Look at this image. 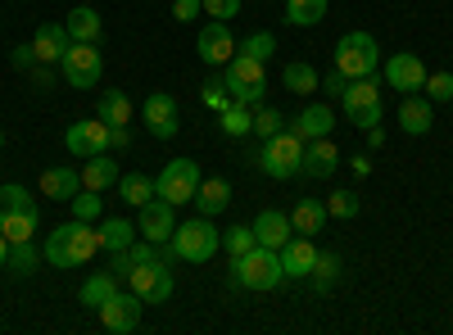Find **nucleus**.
Segmentation results:
<instances>
[{
    "label": "nucleus",
    "instance_id": "nucleus-1",
    "mask_svg": "<svg viewBox=\"0 0 453 335\" xmlns=\"http://www.w3.org/2000/svg\"><path fill=\"white\" fill-rule=\"evenodd\" d=\"M96 249H100V232L91 227V222L73 217V222H64V227H55L46 236V263H55V268H82V263H91Z\"/></svg>",
    "mask_w": 453,
    "mask_h": 335
},
{
    "label": "nucleus",
    "instance_id": "nucleus-2",
    "mask_svg": "<svg viewBox=\"0 0 453 335\" xmlns=\"http://www.w3.org/2000/svg\"><path fill=\"white\" fill-rule=\"evenodd\" d=\"M281 281H286V272H281V249L254 245L250 254L232 258V286H241V290H277Z\"/></svg>",
    "mask_w": 453,
    "mask_h": 335
},
{
    "label": "nucleus",
    "instance_id": "nucleus-3",
    "mask_svg": "<svg viewBox=\"0 0 453 335\" xmlns=\"http://www.w3.org/2000/svg\"><path fill=\"white\" fill-rule=\"evenodd\" d=\"M173 258H181V263H209V258L222 249V232L213 227V217H191V222H177V232L168 240Z\"/></svg>",
    "mask_w": 453,
    "mask_h": 335
},
{
    "label": "nucleus",
    "instance_id": "nucleus-4",
    "mask_svg": "<svg viewBox=\"0 0 453 335\" xmlns=\"http://www.w3.org/2000/svg\"><path fill=\"white\" fill-rule=\"evenodd\" d=\"M254 164L277 177V181H290L295 172H304V141H299L290 127H281L273 141H263V150L254 155Z\"/></svg>",
    "mask_w": 453,
    "mask_h": 335
},
{
    "label": "nucleus",
    "instance_id": "nucleus-5",
    "mask_svg": "<svg viewBox=\"0 0 453 335\" xmlns=\"http://www.w3.org/2000/svg\"><path fill=\"white\" fill-rule=\"evenodd\" d=\"M376 64H381V46H376L372 32H345L335 42V72L345 78H376Z\"/></svg>",
    "mask_w": 453,
    "mask_h": 335
},
{
    "label": "nucleus",
    "instance_id": "nucleus-6",
    "mask_svg": "<svg viewBox=\"0 0 453 335\" xmlns=\"http://www.w3.org/2000/svg\"><path fill=\"white\" fill-rule=\"evenodd\" d=\"M200 181H204V172H200V164H196V159H168V164L159 168V177H155V195H159V200H168L173 209L196 204Z\"/></svg>",
    "mask_w": 453,
    "mask_h": 335
},
{
    "label": "nucleus",
    "instance_id": "nucleus-7",
    "mask_svg": "<svg viewBox=\"0 0 453 335\" xmlns=\"http://www.w3.org/2000/svg\"><path fill=\"white\" fill-rule=\"evenodd\" d=\"M340 109H345V118L363 132L381 123L386 109H381V87H376V78H354L345 87V95H340Z\"/></svg>",
    "mask_w": 453,
    "mask_h": 335
},
{
    "label": "nucleus",
    "instance_id": "nucleus-8",
    "mask_svg": "<svg viewBox=\"0 0 453 335\" xmlns=\"http://www.w3.org/2000/svg\"><path fill=\"white\" fill-rule=\"evenodd\" d=\"M59 72H64V82H68V87L91 91V87L100 82V72H104V59H100V50H96V46L73 42V46L64 50V59H59Z\"/></svg>",
    "mask_w": 453,
    "mask_h": 335
},
{
    "label": "nucleus",
    "instance_id": "nucleus-9",
    "mask_svg": "<svg viewBox=\"0 0 453 335\" xmlns=\"http://www.w3.org/2000/svg\"><path fill=\"white\" fill-rule=\"evenodd\" d=\"M123 281H127L132 294H141L145 304H168V300H173V272L159 263V258H150V263H136Z\"/></svg>",
    "mask_w": 453,
    "mask_h": 335
},
{
    "label": "nucleus",
    "instance_id": "nucleus-10",
    "mask_svg": "<svg viewBox=\"0 0 453 335\" xmlns=\"http://www.w3.org/2000/svg\"><path fill=\"white\" fill-rule=\"evenodd\" d=\"M64 145H68V155H78V159H96V155H109L113 150V127L104 118H87V123H73L64 132Z\"/></svg>",
    "mask_w": 453,
    "mask_h": 335
},
{
    "label": "nucleus",
    "instance_id": "nucleus-11",
    "mask_svg": "<svg viewBox=\"0 0 453 335\" xmlns=\"http://www.w3.org/2000/svg\"><path fill=\"white\" fill-rule=\"evenodd\" d=\"M196 50H200V59L209 68H226V64H232V55H236V36H232V27H226V23L209 19L200 27V36H196Z\"/></svg>",
    "mask_w": 453,
    "mask_h": 335
},
{
    "label": "nucleus",
    "instance_id": "nucleus-12",
    "mask_svg": "<svg viewBox=\"0 0 453 335\" xmlns=\"http://www.w3.org/2000/svg\"><path fill=\"white\" fill-rule=\"evenodd\" d=\"M141 308H145L141 294L119 290V294H113V300L100 308V326H104V331H113V335H127V331H136V326H141Z\"/></svg>",
    "mask_w": 453,
    "mask_h": 335
},
{
    "label": "nucleus",
    "instance_id": "nucleus-13",
    "mask_svg": "<svg viewBox=\"0 0 453 335\" xmlns=\"http://www.w3.org/2000/svg\"><path fill=\"white\" fill-rule=\"evenodd\" d=\"M386 87H395L399 95H412L426 87V64L412 55V50H399L386 59Z\"/></svg>",
    "mask_w": 453,
    "mask_h": 335
},
{
    "label": "nucleus",
    "instance_id": "nucleus-14",
    "mask_svg": "<svg viewBox=\"0 0 453 335\" xmlns=\"http://www.w3.org/2000/svg\"><path fill=\"white\" fill-rule=\"evenodd\" d=\"M136 232H141L150 245H168L173 232H177V213H173V204H168V200H150V204H141Z\"/></svg>",
    "mask_w": 453,
    "mask_h": 335
},
{
    "label": "nucleus",
    "instance_id": "nucleus-15",
    "mask_svg": "<svg viewBox=\"0 0 453 335\" xmlns=\"http://www.w3.org/2000/svg\"><path fill=\"white\" fill-rule=\"evenodd\" d=\"M141 114H145V127H150V136H159V141H173V136H177V100H173L168 91L145 95Z\"/></svg>",
    "mask_w": 453,
    "mask_h": 335
},
{
    "label": "nucleus",
    "instance_id": "nucleus-16",
    "mask_svg": "<svg viewBox=\"0 0 453 335\" xmlns=\"http://www.w3.org/2000/svg\"><path fill=\"white\" fill-rule=\"evenodd\" d=\"M286 127H290L299 141L331 136V127H335V109H326V104H309V109H299V118H286Z\"/></svg>",
    "mask_w": 453,
    "mask_h": 335
},
{
    "label": "nucleus",
    "instance_id": "nucleus-17",
    "mask_svg": "<svg viewBox=\"0 0 453 335\" xmlns=\"http://www.w3.org/2000/svg\"><path fill=\"white\" fill-rule=\"evenodd\" d=\"M68 46H73V36H68L64 23H42V27H36V36H32L36 64H59Z\"/></svg>",
    "mask_w": 453,
    "mask_h": 335
},
{
    "label": "nucleus",
    "instance_id": "nucleus-18",
    "mask_svg": "<svg viewBox=\"0 0 453 335\" xmlns=\"http://www.w3.org/2000/svg\"><path fill=\"white\" fill-rule=\"evenodd\" d=\"M313 263H318L313 236H290V240L281 245V272H286V277H309Z\"/></svg>",
    "mask_w": 453,
    "mask_h": 335
},
{
    "label": "nucleus",
    "instance_id": "nucleus-19",
    "mask_svg": "<svg viewBox=\"0 0 453 335\" xmlns=\"http://www.w3.org/2000/svg\"><path fill=\"white\" fill-rule=\"evenodd\" d=\"M290 236H295V227H290V213H281V209H263V213L254 217V240H258V245L281 249Z\"/></svg>",
    "mask_w": 453,
    "mask_h": 335
},
{
    "label": "nucleus",
    "instance_id": "nucleus-20",
    "mask_svg": "<svg viewBox=\"0 0 453 335\" xmlns=\"http://www.w3.org/2000/svg\"><path fill=\"white\" fill-rule=\"evenodd\" d=\"M431 123H435V104H431V100H422L418 91L403 95V104H399V127H403L408 136H426V132H431Z\"/></svg>",
    "mask_w": 453,
    "mask_h": 335
},
{
    "label": "nucleus",
    "instance_id": "nucleus-21",
    "mask_svg": "<svg viewBox=\"0 0 453 335\" xmlns=\"http://www.w3.org/2000/svg\"><path fill=\"white\" fill-rule=\"evenodd\" d=\"M335 168H340V150L331 136L304 141V172L309 177H335Z\"/></svg>",
    "mask_w": 453,
    "mask_h": 335
},
{
    "label": "nucleus",
    "instance_id": "nucleus-22",
    "mask_svg": "<svg viewBox=\"0 0 453 335\" xmlns=\"http://www.w3.org/2000/svg\"><path fill=\"white\" fill-rule=\"evenodd\" d=\"M82 191V172L78 168H46L42 172V195L46 200H73Z\"/></svg>",
    "mask_w": 453,
    "mask_h": 335
},
{
    "label": "nucleus",
    "instance_id": "nucleus-23",
    "mask_svg": "<svg viewBox=\"0 0 453 335\" xmlns=\"http://www.w3.org/2000/svg\"><path fill=\"white\" fill-rule=\"evenodd\" d=\"M64 27H68V36H73V42H87V46H96L100 36H104V23H100V14H96L91 5H78V10H68Z\"/></svg>",
    "mask_w": 453,
    "mask_h": 335
},
{
    "label": "nucleus",
    "instance_id": "nucleus-24",
    "mask_svg": "<svg viewBox=\"0 0 453 335\" xmlns=\"http://www.w3.org/2000/svg\"><path fill=\"white\" fill-rule=\"evenodd\" d=\"M226 87H268V72H263V59H250V55H232V64H226Z\"/></svg>",
    "mask_w": 453,
    "mask_h": 335
},
{
    "label": "nucleus",
    "instance_id": "nucleus-25",
    "mask_svg": "<svg viewBox=\"0 0 453 335\" xmlns=\"http://www.w3.org/2000/svg\"><path fill=\"white\" fill-rule=\"evenodd\" d=\"M96 232H100V249H104V254H123V249L141 236L136 222H127V217H104Z\"/></svg>",
    "mask_w": 453,
    "mask_h": 335
},
{
    "label": "nucleus",
    "instance_id": "nucleus-26",
    "mask_svg": "<svg viewBox=\"0 0 453 335\" xmlns=\"http://www.w3.org/2000/svg\"><path fill=\"white\" fill-rule=\"evenodd\" d=\"M326 204L322 200H299L295 204V213H290V227H295V236H318L322 227H326Z\"/></svg>",
    "mask_w": 453,
    "mask_h": 335
},
{
    "label": "nucleus",
    "instance_id": "nucleus-27",
    "mask_svg": "<svg viewBox=\"0 0 453 335\" xmlns=\"http://www.w3.org/2000/svg\"><path fill=\"white\" fill-rule=\"evenodd\" d=\"M226 200H232V186H226V177H204L200 191H196V209L204 217H218L226 209Z\"/></svg>",
    "mask_w": 453,
    "mask_h": 335
},
{
    "label": "nucleus",
    "instance_id": "nucleus-28",
    "mask_svg": "<svg viewBox=\"0 0 453 335\" xmlns=\"http://www.w3.org/2000/svg\"><path fill=\"white\" fill-rule=\"evenodd\" d=\"M281 87L295 91V95H309V91L322 87V78H318V68H313L309 59H290V64L281 68Z\"/></svg>",
    "mask_w": 453,
    "mask_h": 335
},
{
    "label": "nucleus",
    "instance_id": "nucleus-29",
    "mask_svg": "<svg viewBox=\"0 0 453 335\" xmlns=\"http://www.w3.org/2000/svg\"><path fill=\"white\" fill-rule=\"evenodd\" d=\"M19 213H42V209H36V195L27 191V186H19V181L0 186V222L19 217Z\"/></svg>",
    "mask_w": 453,
    "mask_h": 335
},
{
    "label": "nucleus",
    "instance_id": "nucleus-30",
    "mask_svg": "<svg viewBox=\"0 0 453 335\" xmlns=\"http://www.w3.org/2000/svg\"><path fill=\"white\" fill-rule=\"evenodd\" d=\"M82 186L87 191H109V186H119V164H113L109 155H96L82 164Z\"/></svg>",
    "mask_w": 453,
    "mask_h": 335
},
{
    "label": "nucleus",
    "instance_id": "nucleus-31",
    "mask_svg": "<svg viewBox=\"0 0 453 335\" xmlns=\"http://www.w3.org/2000/svg\"><path fill=\"white\" fill-rule=\"evenodd\" d=\"M331 10V0H286V23L290 27H318Z\"/></svg>",
    "mask_w": 453,
    "mask_h": 335
},
{
    "label": "nucleus",
    "instance_id": "nucleus-32",
    "mask_svg": "<svg viewBox=\"0 0 453 335\" xmlns=\"http://www.w3.org/2000/svg\"><path fill=\"white\" fill-rule=\"evenodd\" d=\"M113 294H119V277L113 272H96V277H87V286H82V308H104Z\"/></svg>",
    "mask_w": 453,
    "mask_h": 335
},
{
    "label": "nucleus",
    "instance_id": "nucleus-33",
    "mask_svg": "<svg viewBox=\"0 0 453 335\" xmlns=\"http://www.w3.org/2000/svg\"><path fill=\"white\" fill-rule=\"evenodd\" d=\"M96 118H104L109 127H127L132 123V100L123 91H104L100 104H96Z\"/></svg>",
    "mask_w": 453,
    "mask_h": 335
},
{
    "label": "nucleus",
    "instance_id": "nucleus-34",
    "mask_svg": "<svg viewBox=\"0 0 453 335\" xmlns=\"http://www.w3.org/2000/svg\"><path fill=\"white\" fill-rule=\"evenodd\" d=\"M119 195H123L132 209H141V204L155 200V181H150L145 172H123V177H119Z\"/></svg>",
    "mask_w": 453,
    "mask_h": 335
},
{
    "label": "nucleus",
    "instance_id": "nucleus-35",
    "mask_svg": "<svg viewBox=\"0 0 453 335\" xmlns=\"http://www.w3.org/2000/svg\"><path fill=\"white\" fill-rule=\"evenodd\" d=\"M42 258H46V249H36L32 240H14V245H10V258H5V263H10V272H14V277H32V272H36V263H42Z\"/></svg>",
    "mask_w": 453,
    "mask_h": 335
},
{
    "label": "nucleus",
    "instance_id": "nucleus-36",
    "mask_svg": "<svg viewBox=\"0 0 453 335\" xmlns=\"http://www.w3.org/2000/svg\"><path fill=\"white\" fill-rule=\"evenodd\" d=\"M218 123H222V132L226 136H250L254 132V109H245V104H226V109H218Z\"/></svg>",
    "mask_w": 453,
    "mask_h": 335
},
{
    "label": "nucleus",
    "instance_id": "nucleus-37",
    "mask_svg": "<svg viewBox=\"0 0 453 335\" xmlns=\"http://www.w3.org/2000/svg\"><path fill=\"white\" fill-rule=\"evenodd\" d=\"M236 50L250 55V59H263V64H268L273 50H277V36H273V32H250L245 42H236Z\"/></svg>",
    "mask_w": 453,
    "mask_h": 335
},
{
    "label": "nucleus",
    "instance_id": "nucleus-38",
    "mask_svg": "<svg viewBox=\"0 0 453 335\" xmlns=\"http://www.w3.org/2000/svg\"><path fill=\"white\" fill-rule=\"evenodd\" d=\"M281 127H286V114H281V109H273V104H258V109H254V136L273 141Z\"/></svg>",
    "mask_w": 453,
    "mask_h": 335
},
{
    "label": "nucleus",
    "instance_id": "nucleus-39",
    "mask_svg": "<svg viewBox=\"0 0 453 335\" xmlns=\"http://www.w3.org/2000/svg\"><path fill=\"white\" fill-rule=\"evenodd\" d=\"M36 222H42V213H19V217H5L0 222V232H5V240H32L36 236Z\"/></svg>",
    "mask_w": 453,
    "mask_h": 335
},
{
    "label": "nucleus",
    "instance_id": "nucleus-40",
    "mask_svg": "<svg viewBox=\"0 0 453 335\" xmlns=\"http://www.w3.org/2000/svg\"><path fill=\"white\" fill-rule=\"evenodd\" d=\"M358 209H363L358 191H335V195L326 200V213H331V217H340V222H349V217H358Z\"/></svg>",
    "mask_w": 453,
    "mask_h": 335
},
{
    "label": "nucleus",
    "instance_id": "nucleus-41",
    "mask_svg": "<svg viewBox=\"0 0 453 335\" xmlns=\"http://www.w3.org/2000/svg\"><path fill=\"white\" fill-rule=\"evenodd\" d=\"M335 277H340V258H335V254H318V263H313V272H309L313 290H331Z\"/></svg>",
    "mask_w": 453,
    "mask_h": 335
},
{
    "label": "nucleus",
    "instance_id": "nucleus-42",
    "mask_svg": "<svg viewBox=\"0 0 453 335\" xmlns=\"http://www.w3.org/2000/svg\"><path fill=\"white\" fill-rule=\"evenodd\" d=\"M204 104H209V109H226V104H232V87H226V72H213V78L204 82Z\"/></svg>",
    "mask_w": 453,
    "mask_h": 335
},
{
    "label": "nucleus",
    "instance_id": "nucleus-43",
    "mask_svg": "<svg viewBox=\"0 0 453 335\" xmlns=\"http://www.w3.org/2000/svg\"><path fill=\"white\" fill-rule=\"evenodd\" d=\"M68 204H73V217H82V222H96V217L104 213V204H100V191H87V195L78 191V195H73Z\"/></svg>",
    "mask_w": 453,
    "mask_h": 335
},
{
    "label": "nucleus",
    "instance_id": "nucleus-44",
    "mask_svg": "<svg viewBox=\"0 0 453 335\" xmlns=\"http://www.w3.org/2000/svg\"><path fill=\"white\" fill-rule=\"evenodd\" d=\"M422 91L431 95V104L453 100V72H426V87H422Z\"/></svg>",
    "mask_w": 453,
    "mask_h": 335
},
{
    "label": "nucleus",
    "instance_id": "nucleus-45",
    "mask_svg": "<svg viewBox=\"0 0 453 335\" xmlns=\"http://www.w3.org/2000/svg\"><path fill=\"white\" fill-rule=\"evenodd\" d=\"M258 240H254V227H226V254L232 258H241V254H250Z\"/></svg>",
    "mask_w": 453,
    "mask_h": 335
},
{
    "label": "nucleus",
    "instance_id": "nucleus-46",
    "mask_svg": "<svg viewBox=\"0 0 453 335\" xmlns=\"http://www.w3.org/2000/svg\"><path fill=\"white\" fill-rule=\"evenodd\" d=\"M204 14L218 19V23H232L241 14V0H204Z\"/></svg>",
    "mask_w": 453,
    "mask_h": 335
},
{
    "label": "nucleus",
    "instance_id": "nucleus-47",
    "mask_svg": "<svg viewBox=\"0 0 453 335\" xmlns=\"http://www.w3.org/2000/svg\"><path fill=\"white\" fill-rule=\"evenodd\" d=\"M200 14H204V0H173V19L177 23H191Z\"/></svg>",
    "mask_w": 453,
    "mask_h": 335
},
{
    "label": "nucleus",
    "instance_id": "nucleus-48",
    "mask_svg": "<svg viewBox=\"0 0 453 335\" xmlns=\"http://www.w3.org/2000/svg\"><path fill=\"white\" fill-rule=\"evenodd\" d=\"M345 87H349V78H345V72H335V68L322 78V91H326V95H345Z\"/></svg>",
    "mask_w": 453,
    "mask_h": 335
},
{
    "label": "nucleus",
    "instance_id": "nucleus-49",
    "mask_svg": "<svg viewBox=\"0 0 453 335\" xmlns=\"http://www.w3.org/2000/svg\"><path fill=\"white\" fill-rule=\"evenodd\" d=\"M10 64H14V68H32V64H36L32 42H27V46H14V50H10Z\"/></svg>",
    "mask_w": 453,
    "mask_h": 335
},
{
    "label": "nucleus",
    "instance_id": "nucleus-50",
    "mask_svg": "<svg viewBox=\"0 0 453 335\" xmlns=\"http://www.w3.org/2000/svg\"><path fill=\"white\" fill-rule=\"evenodd\" d=\"M32 87H36V91H46V87H50V64H42V68L32 64Z\"/></svg>",
    "mask_w": 453,
    "mask_h": 335
},
{
    "label": "nucleus",
    "instance_id": "nucleus-51",
    "mask_svg": "<svg viewBox=\"0 0 453 335\" xmlns=\"http://www.w3.org/2000/svg\"><path fill=\"white\" fill-rule=\"evenodd\" d=\"M354 172H358V177H367V172H372V164H367V155H354Z\"/></svg>",
    "mask_w": 453,
    "mask_h": 335
},
{
    "label": "nucleus",
    "instance_id": "nucleus-52",
    "mask_svg": "<svg viewBox=\"0 0 453 335\" xmlns=\"http://www.w3.org/2000/svg\"><path fill=\"white\" fill-rule=\"evenodd\" d=\"M5 258H10V240H5V232H0V268H5Z\"/></svg>",
    "mask_w": 453,
    "mask_h": 335
},
{
    "label": "nucleus",
    "instance_id": "nucleus-53",
    "mask_svg": "<svg viewBox=\"0 0 453 335\" xmlns=\"http://www.w3.org/2000/svg\"><path fill=\"white\" fill-rule=\"evenodd\" d=\"M0 150H5V132H0Z\"/></svg>",
    "mask_w": 453,
    "mask_h": 335
}]
</instances>
